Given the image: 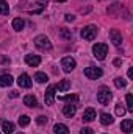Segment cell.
I'll return each mask as SVG.
<instances>
[{
	"label": "cell",
	"mask_w": 133,
	"mask_h": 134,
	"mask_svg": "<svg viewBox=\"0 0 133 134\" xmlns=\"http://www.w3.org/2000/svg\"><path fill=\"white\" fill-rule=\"evenodd\" d=\"M113 98V95H111V91L106 87V86H102L99 89V92H97V101H99L100 104H108L110 101Z\"/></svg>",
	"instance_id": "6da1fadb"
},
{
	"label": "cell",
	"mask_w": 133,
	"mask_h": 134,
	"mask_svg": "<svg viewBox=\"0 0 133 134\" xmlns=\"http://www.w3.org/2000/svg\"><path fill=\"white\" fill-rule=\"evenodd\" d=\"M93 53H94V56L97 58V59H105L106 58V55H108V45L106 44H96L94 47H93Z\"/></svg>",
	"instance_id": "7a4b0ae2"
},
{
	"label": "cell",
	"mask_w": 133,
	"mask_h": 134,
	"mask_svg": "<svg viewBox=\"0 0 133 134\" xmlns=\"http://www.w3.org/2000/svg\"><path fill=\"white\" fill-rule=\"evenodd\" d=\"M34 45L39 48V50H50L52 48V42L47 36H36L34 37Z\"/></svg>",
	"instance_id": "3957f363"
},
{
	"label": "cell",
	"mask_w": 133,
	"mask_h": 134,
	"mask_svg": "<svg viewBox=\"0 0 133 134\" xmlns=\"http://www.w3.org/2000/svg\"><path fill=\"white\" fill-rule=\"evenodd\" d=\"M96 36H97V27L96 25H86L81 30V37L86 41H93V39H96Z\"/></svg>",
	"instance_id": "277c9868"
},
{
	"label": "cell",
	"mask_w": 133,
	"mask_h": 134,
	"mask_svg": "<svg viewBox=\"0 0 133 134\" xmlns=\"http://www.w3.org/2000/svg\"><path fill=\"white\" fill-rule=\"evenodd\" d=\"M75 66H77V63H75V59L70 58V56H66V58L61 59V67H63V70L67 72V73L72 72V70L75 69Z\"/></svg>",
	"instance_id": "5b68a950"
},
{
	"label": "cell",
	"mask_w": 133,
	"mask_h": 134,
	"mask_svg": "<svg viewBox=\"0 0 133 134\" xmlns=\"http://www.w3.org/2000/svg\"><path fill=\"white\" fill-rule=\"evenodd\" d=\"M85 75L89 78V80H97L102 76V70L99 67H86L85 69Z\"/></svg>",
	"instance_id": "8992f818"
},
{
	"label": "cell",
	"mask_w": 133,
	"mask_h": 134,
	"mask_svg": "<svg viewBox=\"0 0 133 134\" xmlns=\"http://www.w3.org/2000/svg\"><path fill=\"white\" fill-rule=\"evenodd\" d=\"M55 91H57V87L53 84H50L47 87V91H45V104H53V101H55Z\"/></svg>",
	"instance_id": "52a82bcc"
},
{
	"label": "cell",
	"mask_w": 133,
	"mask_h": 134,
	"mask_svg": "<svg viewBox=\"0 0 133 134\" xmlns=\"http://www.w3.org/2000/svg\"><path fill=\"white\" fill-rule=\"evenodd\" d=\"M17 84L21 87H32V78L27 75V73H22L19 78H17Z\"/></svg>",
	"instance_id": "ba28073f"
},
{
	"label": "cell",
	"mask_w": 133,
	"mask_h": 134,
	"mask_svg": "<svg viewBox=\"0 0 133 134\" xmlns=\"http://www.w3.org/2000/svg\"><path fill=\"white\" fill-rule=\"evenodd\" d=\"M110 37H111V42H113L116 47H119V45L122 44V34H121V31L111 30V31H110Z\"/></svg>",
	"instance_id": "9c48e42d"
},
{
	"label": "cell",
	"mask_w": 133,
	"mask_h": 134,
	"mask_svg": "<svg viewBox=\"0 0 133 134\" xmlns=\"http://www.w3.org/2000/svg\"><path fill=\"white\" fill-rule=\"evenodd\" d=\"M25 63L30 67H38L41 64V58H39L38 55H27V56H25Z\"/></svg>",
	"instance_id": "30bf717a"
},
{
	"label": "cell",
	"mask_w": 133,
	"mask_h": 134,
	"mask_svg": "<svg viewBox=\"0 0 133 134\" xmlns=\"http://www.w3.org/2000/svg\"><path fill=\"white\" fill-rule=\"evenodd\" d=\"M75 111H77V106L72 104V103H67V104H64V108H63V114L66 117H69V119L75 115Z\"/></svg>",
	"instance_id": "8fae6325"
},
{
	"label": "cell",
	"mask_w": 133,
	"mask_h": 134,
	"mask_svg": "<svg viewBox=\"0 0 133 134\" xmlns=\"http://www.w3.org/2000/svg\"><path fill=\"white\" fill-rule=\"evenodd\" d=\"M93 120H96V111L93 108H88L83 112V122H93Z\"/></svg>",
	"instance_id": "7c38bea8"
},
{
	"label": "cell",
	"mask_w": 133,
	"mask_h": 134,
	"mask_svg": "<svg viewBox=\"0 0 133 134\" xmlns=\"http://www.w3.org/2000/svg\"><path fill=\"white\" fill-rule=\"evenodd\" d=\"M121 130L124 131V133H132L133 131V120H130V119H127V120H124L122 123H121Z\"/></svg>",
	"instance_id": "4fadbf2b"
},
{
	"label": "cell",
	"mask_w": 133,
	"mask_h": 134,
	"mask_svg": "<svg viewBox=\"0 0 133 134\" xmlns=\"http://www.w3.org/2000/svg\"><path fill=\"white\" fill-rule=\"evenodd\" d=\"M53 133L55 134H69V128L64 123H57L53 126Z\"/></svg>",
	"instance_id": "5bb4252c"
},
{
	"label": "cell",
	"mask_w": 133,
	"mask_h": 134,
	"mask_svg": "<svg viewBox=\"0 0 133 134\" xmlns=\"http://www.w3.org/2000/svg\"><path fill=\"white\" fill-rule=\"evenodd\" d=\"M13 84V76L11 75H2L0 76V86L2 87H8Z\"/></svg>",
	"instance_id": "9a60e30c"
},
{
	"label": "cell",
	"mask_w": 133,
	"mask_h": 134,
	"mask_svg": "<svg viewBox=\"0 0 133 134\" xmlns=\"http://www.w3.org/2000/svg\"><path fill=\"white\" fill-rule=\"evenodd\" d=\"M60 92H66V91H69L70 89V81H67V80H61L57 86H55Z\"/></svg>",
	"instance_id": "2e32d148"
},
{
	"label": "cell",
	"mask_w": 133,
	"mask_h": 134,
	"mask_svg": "<svg viewBox=\"0 0 133 134\" xmlns=\"http://www.w3.org/2000/svg\"><path fill=\"white\" fill-rule=\"evenodd\" d=\"M24 104L28 106V108H34V106L38 104L36 97H33V95H25V97H24Z\"/></svg>",
	"instance_id": "e0dca14e"
},
{
	"label": "cell",
	"mask_w": 133,
	"mask_h": 134,
	"mask_svg": "<svg viewBox=\"0 0 133 134\" xmlns=\"http://www.w3.org/2000/svg\"><path fill=\"white\" fill-rule=\"evenodd\" d=\"M2 130L5 134H11L14 131V123L13 122H2Z\"/></svg>",
	"instance_id": "ac0fdd59"
},
{
	"label": "cell",
	"mask_w": 133,
	"mask_h": 134,
	"mask_svg": "<svg viewBox=\"0 0 133 134\" xmlns=\"http://www.w3.org/2000/svg\"><path fill=\"white\" fill-rule=\"evenodd\" d=\"M24 25H25V22H24L22 17H16V19L13 20V28H14L16 31H21V30L24 28Z\"/></svg>",
	"instance_id": "d6986e66"
},
{
	"label": "cell",
	"mask_w": 133,
	"mask_h": 134,
	"mask_svg": "<svg viewBox=\"0 0 133 134\" xmlns=\"http://www.w3.org/2000/svg\"><path fill=\"white\" fill-rule=\"evenodd\" d=\"M113 122H114V119H113L110 114H106V112L100 114V123H102V125H111Z\"/></svg>",
	"instance_id": "ffe728a7"
},
{
	"label": "cell",
	"mask_w": 133,
	"mask_h": 134,
	"mask_svg": "<svg viewBox=\"0 0 133 134\" xmlns=\"http://www.w3.org/2000/svg\"><path fill=\"white\" fill-rule=\"evenodd\" d=\"M60 100H66L69 103H72V104H75L77 106V103H78V95H64V97H58Z\"/></svg>",
	"instance_id": "44dd1931"
},
{
	"label": "cell",
	"mask_w": 133,
	"mask_h": 134,
	"mask_svg": "<svg viewBox=\"0 0 133 134\" xmlns=\"http://www.w3.org/2000/svg\"><path fill=\"white\" fill-rule=\"evenodd\" d=\"M9 13V6H8V3L5 2V0H0V14L2 16H6Z\"/></svg>",
	"instance_id": "7402d4cb"
},
{
	"label": "cell",
	"mask_w": 133,
	"mask_h": 134,
	"mask_svg": "<svg viewBox=\"0 0 133 134\" xmlns=\"http://www.w3.org/2000/svg\"><path fill=\"white\" fill-rule=\"evenodd\" d=\"M34 80H36L38 83H45L49 78H47V75H45V73H42V72H38V73L34 75Z\"/></svg>",
	"instance_id": "603a6c76"
},
{
	"label": "cell",
	"mask_w": 133,
	"mask_h": 134,
	"mask_svg": "<svg viewBox=\"0 0 133 134\" xmlns=\"http://www.w3.org/2000/svg\"><path fill=\"white\" fill-rule=\"evenodd\" d=\"M125 80L124 78H121V76H117V78H114V86L117 87V89H122V87H125Z\"/></svg>",
	"instance_id": "cb8c5ba5"
},
{
	"label": "cell",
	"mask_w": 133,
	"mask_h": 134,
	"mask_svg": "<svg viewBox=\"0 0 133 134\" xmlns=\"http://www.w3.org/2000/svg\"><path fill=\"white\" fill-rule=\"evenodd\" d=\"M116 115L117 117H124L125 115V108L119 103V104H116Z\"/></svg>",
	"instance_id": "d4e9b609"
},
{
	"label": "cell",
	"mask_w": 133,
	"mask_h": 134,
	"mask_svg": "<svg viewBox=\"0 0 133 134\" xmlns=\"http://www.w3.org/2000/svg\"><path fill=\"white\" fill-rule=\"evenodd\" d=\"M28 123H30V117L28 115H21L19 117V125L21 126H27Z\"/></svg>",
	"instance_id": "484cf974"
},
{
	"label": "cell",
	"mask_w": 133,
	"mask_h": 134,
	"mask_svg": "<svg viewBox=\"0 0 133 134\" xmlns=\"http://www.w3.org/2000/svg\"><path fill=\"white\" fill-rule=\"evenodd\" d=\"M125 100H127V109H129L130 112H133V97H132V94H127Z\"/></svg>",
	"instance_id": "4316f807"
},
{
	"label": "cell",
	"mask_w": 133,
	"mask_h": 134,
	"mask_svg": "<svg viewBox=\"0 0 133 134\" xmlns=\"http://www.w3.org/2000/svg\"><path fill=\"white\" fill-rule=\"evenodd\" d=\"M80 134H94V130H93V128H89V126H85V128H81Z\"/></svg>",
	"instance_id": "83f0119b"
},
{
	"label": "cell",
	"mask_w": 133,
	"mask_h": 134,
	"mask_svg": "<svg viewBox=\"0 0 133 134\" xmlns=\"http://www.w3.org/2000/svg\"><path fill=\"white\" fill-rule=\"evenodd\" d=\"M36 122H38V125H45V123H47V117H44V115H39V117L36 119Z\"/></svg>",
	"instance_id": "f1b7e54d"
},
{
	"label": "cell",
	"mask_w": 133,
	"mask_h": 134,
	"mask_svg": "<svg viewBox=\"0 0 133 134\" xmlns=\"http://www.w3.org/2000/svg\"><path fill=\"white\" fill-rule=\"evenodd\" d=\"M61 36H63L64 39H70V31L66 30V28H63V30H61Z\"/></svg>",
	"instance_id": "f546056e"
},
{
	"label": "cell",
	"mask_w": 133,
	"mask_h": 134,
	"mask_svg": "<svg viewBox=\"0 0 133 134\" xmlns=\"http://www.w3.org/2000/svg\"><path fill=\"white\" fill-rule=\"evenodd\" d=\"M66 20L67 22H72V20H74V16H72V14H66Z\"/></svg>",
	"instance_id": "4dcf8cb0"
},
{
	"label": "cell",
	"mask_w": 133,
	"mask_h": 134,
	"mask_svg": "<svg viewBox=\"0 0 133 134\" xmlns=\"http://www.w3.org/2000/svg\"><path fill=\"white\" fill-rule=\"evenodd\" d=\"M17 95H19V92H17V91H13V92L9 94V97H13V98H16Z\"/></svg>",
	"instance_id": "1f68e13d"
},
{
	"label": "cell",
	"mask_w": 133,
	"mask_h": 134,
	"mask_svg": "<svg viewBox=\"0 0 133 134\" xmlns=\"http://www.w3.org/2000/svg\"><path fill=\"white\" fill-rule=\"evenodd\" d=\"M127 75H129V78H133V69H129V72H127Z\"/></svg>",
	"instance_id": "d6a6232c"
},
{
	"label": "cell",
	"mask_w": 133,
	"mask_h": 134,
	"mask_svg": "<svg viewBox=\"0 0 133 134\" xmlns=\"http://www.w3.org/2000/svg\"><path fill=\"white\" fill-rule=\"evenodd\" d=\"M121 63H122V61H121V59H119V58H117V59H114V66H121Z\"/></svg>",
	"instance_id": "836d02e7"
},
{
	"label": "cell",
	"mask_w": 133,
	"mask_h": 134,
	"mask_svg": "<svg viewBox=\"0 0 133 134\" xmlns=\"http://www.w3.org/2000/svg\"><path fill=\"white\" fill-rule=\"evenodd\" d=\"M57 2H66V0H57Z\"/></svg>",
	"instance_id": "e575fe53"
},
{
	"label": "cell",
	"mask_w": 133,
	"mask_h": 134,
	"mask_svg": "<svg viewBox=\"0 0 133 134\" xmlns=\"http://www.w3.org/2000/svg\"><path fill=\"white\" fill-rule=\"evenodd\" d=\"M17 134H24V133H17Z\"/></svg>",
	"instance_id": "d590c367"
}]
</instances>
